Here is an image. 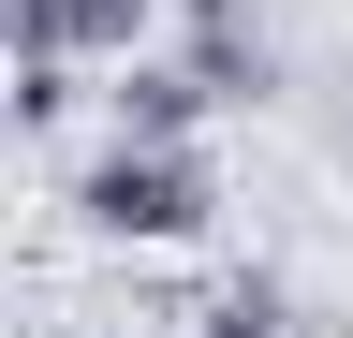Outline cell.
<instances>
[{"mask_svg":"<svg viewBox=\"0 0 353 338\" xmlns=\"http://www.w3.org/2000/svg\"><path fill=\"white\" fill-rule=\"evenodd\" d=\"M206 162L192 147H132V133H103L74 162V221L103 235V250H176V235H206Z\"/></svg>","mask_w":353,"mask_h":338,"instance_id":"cell-1","label":"cell"},{"mask_svg":"<svg viewBox=\"0 0 353 338\" xmlns=\"http://www.w3.org/2000/svg\"><path fill=\"white\" fill-rule=\"evenodd\" d=\"M162 0H0V59H132Z\"/></svg>","mask_w":353,"mask_h":338,"instance_id":"cell-2","label":"cell"},{"mask_svg":"<svg viewBox=\"0 0 353 338\" xmlns=\"http://www.w3.org/2000/svg\"><path fill=\"white\" fill-rule=\"evenodd\" d=\"M176 59L206 74V103H280V89H294V45L250 15V0H236V15H192V30H176Z\"/></svg>","mask_w":353,"mask_h":338,"instance_id":"cell-3","label":"cell"},{"mask_svg":"<svg viewBox=\"0 0 353 338\" xmlns=\"http://www.w3.org/2000/svg\"><path fill=\"white\" fill-rule=\"evenodd\" d=\"M103 118H118L132 147H192L221 103H206V74H192V59H103Z\"/></svg>","mask_w":353,"mask_h":338,"instance_id":"cell-4","label":"cell"},{"mask_svg":"<svg viewBox=\"0 0 353 338\" xmlns=\"http://www.w3.org/2000/svg\"><path fill=\"white\" fill-rule=\"evenodd\" d=\"M192 338H294V279H280V265H236V279L192 309Z\"/></svg>","mask_w":353,"mask_h":338,"instance_id":"cell-5","label":"cell"},{"mask_svg":"<svg viewBox=\"0 0 353 338\" xmlns=\"http://www.w3.org/2000/svg\"><path fill=\"white\" fill-rule=\"evenodd\" d=\"M0 147H15V89H0Z\"/></svg>","mask_w":353,"mask_h":338,"instance_id":"cell-6","label":"cell"}]
</instances>
